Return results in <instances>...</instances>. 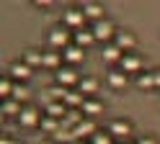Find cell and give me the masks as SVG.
<instances>
[{
  "label": "cell",
  "mask_w": 160,
  "mask_h": 144,
  "mask_svg": "<svg viewBox=\"0 0 160 144\" xmlns=\"http://www.w3.org/2000/svg\"><path fill=\"white\" fill-rule=\"evenodd\" d=\"M70 28H65V26H57V28H52L49 31V44H52L54 49H67L70 46Z\"/></svg>",
  "instance_id": "cell-2"
},
{
  "label": "cell",
  "mask_w": 160,
  "mask_h": 144,
  "mask_svg": "<svg viewBox=\"0 0 160 144\" xmlns=\"http://www.w3.org/2000/svg\"><path fill=\"white\" fill-rule=\"evenodd\" d=\"M13 88H16V85H13V82L8 80V77L0 80V95H3L5 100H8V98H13Z\"/></svg>",
  "instance_id": "cell-28"
},
{
  "label": "cell",
  "mask_w": 160,
  "mask_h": 144,
  "mask_svg": "<svg viewBox=\"0 0 160 144\" xmlns=\"http://www.w3.org/2000/svg\"><path fill=\"white\" fill-rule=\"evenodd\" d=\"M80 93L83 95H88V98H93L96 95V90H98V80L96 77H80Z\"/></svg>",
  "instance_id": "cell-16"
},
{
  "label": "cell",
  "mask_w": 160,
  "mask_h": 144,
  "mask_svg": "<svg viewBox=\"0 0 160 144\" xmlns=\"http://www.w3.org/2000/svg\"><path fill=\"white\" fill-rule=\"evenodd\" d=\"M96 41V36H93V28H78L75 34H72V44H78V46H91Z\"/></svg>",
  "instance_id": "cell-9"
},
{
  "label": "cell",
  "mask_w": 160,
  "mask_h": 144,
  "mask_svg": "<svg viewBox=\"0 0 160 144\" xmlns=\"http://www.w3.org/2000/svg\"><path fill=\"white\" fill-rule=\"evenodd\" d=\"M114 44L122 49L124 54H132V49H134V44H137V39H134V34H129V31H116Z\"/></svg>",
  "instance_id": "cell-5"
},
{
  "label": "cell",
  "mask_w": 160,
  "mask_h": 144,
  "mask_svg": "<svg viewBox=\"0 0 160 144\" xmlns=\"http://www.w3.org/2000/svg\"><path fill=\"white\" fill-rule=\"evenodd\" d=\"M72 131H75V139H91L98 129H96V123H93L91 118H85V121L80 123V126H75Z\"/></svg>",
  "instance_id": "cell-11"
},
{
  "label": "cell",
  "mask_w": 160,
  "mask_h": 144,
  "mask_svg": "<svg viewBox=\"0 0 160 144\" xmlns=\"http://www.w3.org/2000/svg\"><path fill=\"white\" fill-rule=\"evenodd\" d=\"M54 142H59V144H75L78 139H75V131L72 129H65V126H59V131L52 137Z\"/></svg>",
  "instance_id": "cell-18"
},
{
  "label": "cell",
  "mask_w": 160,
  "mask_h": 144,
  "mask_svg": "<svg viewBox=\"0 0 160 144\" xmlns=\"http://www.w3.org/2000/svg\"><path fill=\"white\" fill-rule=\"evenodd\" d=\"M119 144H129V142H119Z\"/></svg>",
  "instance_id": "cell-34"
},
{
  "label": "cell",
  "mask_w": 160,
  "mask_h": 144,
  "mask_svg": "<svg viewBox=\"0 0 160 144\" xmlns=\"http://www.w3.org/2000/svg\"><path fill=\"white\" fill-rule=\"evenodd\" d=\"M62 59L67 62V65H78V62H83V46L70 44L67 49H62Z\"/></svg>",
  "instance_id": "cell-10"
},
{
  "label": "cell",
  "mask_w": 160,
  "mask_h": 144,
  "mask_svg": "<svg viewBox=\"0 0 160 144\" xmlns=\"http://www.w3.org/2000/svg\"><path fill=\"white\" fill-rule=\"evenodd\" d=\"M23 62L28 67H36V65H44V54L42 51H36V49H28L26 54H23Z\"/></svg>",
  "instance_id": "cell-22"
},
{
  "label": "cell",
  "mask_w": 160,
  "mask_h": 144,
  "mask_svg": "<svg viewBox=\"0 0 160 144\" xmlns=\"http://www.w3.org/2000/svg\"><path fill=\"white\" fill-rule=\"evenodd\" d=\"M26 98H28V90H26L23 85H16V88H13V100L21 103V100H26Z\"/></svg>",
  "instance_id": "cell-29"
},
{
  "label": "cell",
  "mask_w": 160,
  "mask_h": 144,
  "mask_svg": "<svg viewBox=\"0 0 160 144\" xmlns=\"http://www.w3.org/2000/svg\"><path fill=\"white\" fill-rule=\"evenodd\" d=\"M57 85L59 88H72V85H80V77H78V72L72 67H59L57 70Z\"/></svg>",
  "instance_id": "cell-4"
},
{
  "label": "cell",
  "mask_w": 160,
  "mask_h": 144,
  "mask_svg": "<svg viewBox=\"0 0 160 144\" xmlns=\"http://www.w3.org/2000/svg\"><path fill=\"white\" fill-rule=\"evenodd\" d=\"M137 85L142 88V90H150V88H155V72H147V75H139V77H137Z\"/></svg>",
  "instance_id": "cell-26"
},
{
  "label": "cell",
  "mask_w": 160,
  "mask_h": 144,
  "mask_svg": "<svg viewBox=\"0 0 160 144\" xmlns=\"http://www.w3.org/2000/svg\"><path fill=\"white\" fill-rule=\"evenodd\" d=\"M80 111L85 113V118H88V116H98V113L103 111V103L96 100V98H85V103L80 106Z\"/></svg>",
  "instance_id": "cell-14"
},
{
  "label": "cell",
  "mask_w": 160,
  "mask_h": 144,
  "mask_svg": "<svg viewBox=\"0 0 160 144\" xmlns=\"http://www.w3.org/2000/svg\"><path fill=\"white\" fill-rule=\"evenodd\" d=\"M59 126H62V121H57V118H52V116H44V118H42V129L49 134V137H54V134L59 131Z\"/></svg>",
  "instance_id": "cell-21"
},
{
  "label": "cell",
  "mask_w": 160,
  "mask_h": 144,
  "mask_svg": "<svg viewBox=\"0 0 160 144\" xmlns=\"http://www.w3.org/2000/svg\"><path fill=\"white\" fill-rule=\"evenodd\" d=\"M108 85L111 88H124L127 85V72H108Z\"/></svg>",
  "instance_id": "cell-25"
},
{
  "label": "cell",
  "mask_w": 160,
  "mask_h": 144,
  "mask_svg": "<svg viewBox=\"0 0 160 144\" xmlns=\"http://www.w3.org/2000/svg\"><path fill=\"white\" fill-rule=\"evenodd\" d=\"M137 144H158V142H155V139H152V137H142V139H139V142H137Z\"/></svg>",
  "instance_id": "cell-30"
},
{
  "label": "cell",
  "mask_w": 160,
  "mask_h": 144,
  "mask_svg": "<svg viewBox=\"0 0 160 144\" xmlns=\"http://www.w3.org/2000/svg\"><path fill=\"white\" fill-rule=\"evenodd\" d=\"M42 118H44V116H39L36 108H23L21 116H18V123L26 126V129H34V126H42Z\"/></svg>",
  "instance_id": "cell-6"
},
{
  "label": "cell",
  "mask_w": 160,
  "mask_h": 144,
  "mask_svg": "<svg viewBox=\"0 0 160 144\" xmlns=\"http://www.w3.org/2000/svg\"><path fill=\"white\" fill-rule=\"evenodd\" d=\"M103 59H106V62H122V59H124V51L119 49L116 44H106V49H103Z\"/></svg>",
  "instance_id": "cell-19"
},
{
  "label": "cell",
  "mask_w": 160,
  "mask_h": 144,
  "mask_svg": "<svg viewBox=\"0 0 160 144\" xmlns=\"http://www.w3.org/2000/svg\"><path fill=\"white\" fill-rule=\"evenodd\" d=\"M44 67H49V70H59V67H62V54L47 51V54H44Z\"/></svg>",
  "instance_id": "cell-24"
},
{
  "label": "cell",
  "mask_w": 160,
  "mask_h": 144,
  "mask_svg": "<svg viewBox=\"0 0 160 144\" xmlns=\"http://www.w3.org/2000/svg\"><path fill=\"white\" fill-rule=\"evenodd\" d=\"M91 144H114V137L108 131H96L91 137Z\"/></svg>",
  "instance_id": "cell-27"
},
{
  "label": "cell",
  "mask_w": 160,
  "mask_h": 144,
  "mask_svg": "<svg viewBox=\"0 0 160 144\" xmlns=\"http://www.w3.org/2000/svg\"><path fill=\"white\" fill-rule=\"evenodd\" d=\"M11 77L13 80H28L31 77V67L26 62H16V65H11Z\"/></svg>",
  "instance_id": "cell-15"
},
{
  "label": "cell",
  "mask_w": 160,
  "mask_h": 144,
  "mask_svg": "<svg viewBox=\"0 0 160 144\" xmlns=\"http://www.w3.org/2000/svg\"><path fill=\"white\" fill-rule=\"evenodd\" d=\"M83 13H85V18L88 21H103V5H98V3H85L83 5Z\"/></svg>",
  "instance_id": "cell-13"
},
{
  "label": "cell",
  "mask_w": 160,
  "mask_h": 144,
  "mask_svg": "<svg viewBox=\"0 0 160 144\" xmlns=\"http://www.w3.org/2000/svg\"><path fill=\"white\" fill-rule=\"evenodd\" d=\"M155 88H160V70L155 72Z\"/></svg>",
  "instance_id": "cell-31"
},
{
  "label": "cell",
  "mask_w": 160,
  "mask_h": 144,
  "mask_svg": "<svg viewBox=\"0 0 160 144\" xmlns=\"http://www.w3.org/2000/svg\"><path fill=\"white\" fill-rule=\"evenodd\" d=\"M0 144H16V142H11V139H3V142H0Z\"/></svg>",
  "instance_id": "cell-32"
},
{
  "label": "cell",
  "mask_w": 160,
  "mask_h": 144,
  "mask_svg": "<svg viewBox=\"0 0 160 144\" xmlns=\"http://www.w3.org/2000/svg\"><path fill=\"white\" fill-rule=\"evenodd\" d=\"M93 36H96V41H106L108 44V39L116 36V26L103 18V21H98V23H93Z\"/></svg>",
  "instance_id": "cell-3"
},
{
  "label": "cell",
  "mask_w": 160,
  "mask_h": 144,
  "mask_svg": "<svg viewBox=\"0 0 160 144\" xmlns=\"http://www.w3.org/2000/svg\"><path fill=\"white\" fill-rule=\"evenodd\" d=\"M122 65V72H127V75H137L139 70H142V59H139L137 54H124V59L119 62Z\"/></svg>",
  "instance_id": "cell-8"
},
{
  "label": "cell",
  "mask_w": 160,
  "mask_h": 144,
  "mask_svg": "<svg viewBox=\"0 0 160 144\" xmlns=\"http://www.w3.org/2000/svg\"><path fill=\"white\" fill-rule=\"evenodd\" d=\"M75 144H88V142H83V139H78V142H75Z\"/></svg>",
  "instance_id": "cell-33"
},
{
  "label": "cell",
  "mask_w": 160,
  "mask_h": 144,
  "mask_svg": "<svg viewBox=\"0 0 160 144\" xmlns=\"http://www.w3.org/2000/svg\"><path fill=\"white\" fill-rule=\"evenodd\" d=\"M21 106H18V100H13V98H8V100H3V116H21Z\"/></svg>",
  "instance_id": "cell-23"
},
{
  "label": "cell",
  "mask_w": 160,
  "mask_h": 144,
  "mask_svg": "<svg viewBox=\"0 0 160 144\" xmlns=\"http://www.w3.org/2000/svg\"><path fill=\"white\" fill-rule=\"evenodd\" d=\"M65 106L67 108H78V106H83V103H85V98H83V93H78V90H70L67 93V95H65Z\"/></svg>",
  "instance_id": "cell-20"
},
{
  "label": "cell",
  "mask_w": 160,
  "mask_h": 144,
  "mask_svg": "<svg viewBox=\"0 0 160 144\" xmlns=\"http://www.w3.org/2000/svg\"><path fill=\"white\" fill-rule=\"evenodd\" d=\"M67 106H65V103H49V106H47V116H52V118H57V121H62L65 116H67Z\"/></svg>",
  "instance_id": "cell-17"
},
{
  "label": "cell",
  "mask_w": 160,
  "mask_h": 144,
  "mask_svg": "<svg viewBox=\"0 0 160 144\" xmlns=\"http://www.w3.org/2000/svg\"><path fill=\"white\" fill-rule=\"evenodd\" d=\"M83 121H85L83 113H80L78 108H70V111H67V116L62 118V126H65V129H75V126H80Z\"/></svg>",
  "instance_id": "cell-12"
},
{
  "label": "cell",
  "mask_w": 160,
  "mask_h": 144,
  "mask_svg": "<svg viewBox=\"0 0 160 144\" xmlns=\"http://www.w3.org/2000/svg\"><path fill=\"white\" fill-rule=\"evenodd\" d=\"M108 134H111L114 139H119V142H129L132 126H129V121H114L111 126H108Z\"/></svg>",
  "instance_id": "cell-7"
},
{
  "label": "cell",
  "mask_w": 160,
  "mask_h": 144,
  "mask_svg": "<svg viewBox=\"0 0 160 144\" xmlns=\"http://www.w3.org/2000/svg\"><path fill=\"white\" fill-rule=\"evenodd\" d=\"M85 13L83 10H78V8H70V10H65V16H62V26L65 28H72V31H78V28H83V23H85Z\"/></svg>",
  "instance_id": "cell-1"
}]
</instances>
